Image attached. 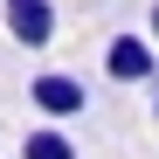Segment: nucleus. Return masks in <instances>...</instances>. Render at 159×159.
<instances>
[{
    "label": "nucleus",
    "instance_id": "nucleus-3",
    "mask_svg": "<svg viewBox=\"0 0 159 159\" xmlns=\"http://www.w3.org/2000/svg\"><path fill=\"white\" fill-rule=\"evenodd\" d=\"M0 21L21 48H48L56 42V7L48 0H0Z\"/></svg>",
    "mask_w": 159,
    "mask_h": 159
},
{
    "label": "nucleus",
    "instance_id": "nucleus-5",
    "mask_svg": "<svg viewBox=\"0 0 159 159\" xmlns=\"http://www.w3.org/2000/svg\"><path fill=\"white\" fill-rule=\"evenodd\" d=\"M152 42H159V0H152Z\"/></svg>",
    "mask_w": 159,
    "mask_h": 159
},
{
    "label": "nucleus",
    "instance_id": "nucleus-4",
    "mask_svg": "<svg viewBox=\"0 0 159 159\" xmlns=\"http://www.w3.org/2000/svg\"><path fill=\"white\" fill-rule=\"evenodd\" d=\"M21 159H76V139L48 118V125H35V131H21Z\"/></svg>",
    "mask_w": 159,
    "mask_h": 159
},
{
    "label": "nucleus",
    "instance_id": "nucleus-2",
    "mask_svg": "<svg viewBox=\"0 0 159 159\" xmlns=\"http://www.w3.org/2000/svg\"><path fill=\"white\" fill-rule=\"evenodd\" d=\"M28 97H35V111H42V118H83V111H90L83 76H69V69H42L35 83H28Z\"/></svg>",
    "mask_w": 159,
    "mask_h": 159
},
{
    "label": "nucleus",
    "instance_id": "nucleus-1",
    "mask_svg": "<svg viewBox=\"0 0 159 159\" xmlns=\"http://www.w3.org/2000/svg\"><path fill=\"white\" fill-rule=\"evenodd\" d=\"M104 76H111V83H152V76H159V42L152 35H111Z\"/></svg>",
    "mask_w": 159,
    "mask_h": 159
},
{
    "label": "nucleus",
    "instance_id": "nucleus-6",
    "mask_svg": "<svg viewBox=\"0 0 159 159\" xmlns=\"http://www.w3.org/2000/svg\"><path fill=\"white\" fill-rule=\"evenodd\" d=\"M152 118H159V90H152Z\"/></svg>",
    "mask_w": 159,
    "mask_h": 159
}]
</instances>
